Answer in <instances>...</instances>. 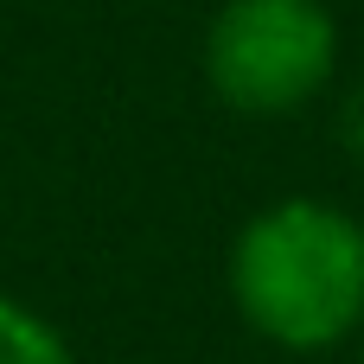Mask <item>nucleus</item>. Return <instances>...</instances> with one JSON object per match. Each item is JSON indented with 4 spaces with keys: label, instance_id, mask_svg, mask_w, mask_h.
I'll return each mask as SVG.
<instances>
[{
    "label": "nucleus",
    "instance_id": "nucleus-1",
    "mask_svg": "<svg viewBox=\"0 0 364 364\" xmlns=\"http://www.w3.org/2000/svg\"><path fill=\"white\" fill-rule=\"evenodd\" d=\"M224 288L237 320L294 358L333 352L364 333V218L288 192L243 218L224 256Z\"/></svg>",
    "mask_w": 364,
    "mask_h": 364
},
{
    "label": "nucleus",
    "instance_id": "nucleus-4",
    "mask_svg": "<svg viewBox=\"0 0 364 364\" xmlns=\"http://www.w3.org/2000/svg\"><path fill=\"white\" fill-rule=\"evenodd\" d=\"M333 128H339V147H346V160L364 166V77L339 96V115H333Z\"/></svg>",
    "mask_w": 364,
    "mask_h": 364
},
{
    "label": "nucleus",
    "instance_id": "nucleus-5",
    "mask_svg": "<svg viewBox=\"0 0 364 364\" xmlns=\"http://www.w3.org/2000/svg\"><path fill=\"white\" fill-rule=\"evenodd\" d=\"M358 364H364V333H358Z\"/></svg>",
    "mask_w": 364,
    "mask_h": 364
},
{
    "label": "nucleus",
    "instance_id": "nucleus-3",
    "mask_svg": "<svg viewBox=\"0 0 364 364\" xmlns=\"http://www.w3.org/2000/svg\"><path fill=\"white\" fill-rule=\"evenodd\" d=\"M0 364H70L64 333L6 288H0Z\"/></svg>",
    "mask_w": 364,
    "mask_h": 364
},
{
    "label": "nucleus",
    "instance_id": "nucleus-2",
    "mask_svg": "<svg viewBox=\"0 0 364 364\" xmlns=\"http://www.w3.org/2000/svg\"><path fill=\"white\" fill-rule=\"evenodd\" d=\"M198 70L230 115H301L339 77V19L326 0H224L205 26Z\"/></svg>",
    "mask_w": 364,
    "mask_h": 364
}]
</instances>
